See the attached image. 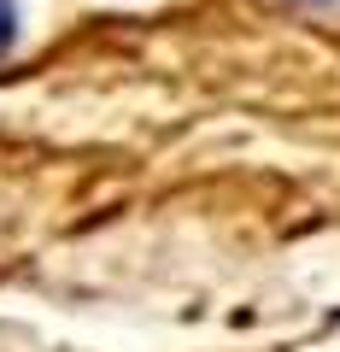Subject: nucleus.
I'll list each match as a JSON object with an SVG mask.
<instances>
[{
  "label": "nucleus",
  "mask_w": 340,
  "mask_h": 352,
  "mask_svg": "<svg viewBox=\"0 0 340 352\" xmlns=\"http://www.w3.org/2000/svg\"><path fill=\"white\" fill-rule=\"evenodd\" d=\"M12 36H18V6H12V0H0V53L12 47Z\"/></svg>",
  "instance_id": "obj_1"
}]
</instances>
